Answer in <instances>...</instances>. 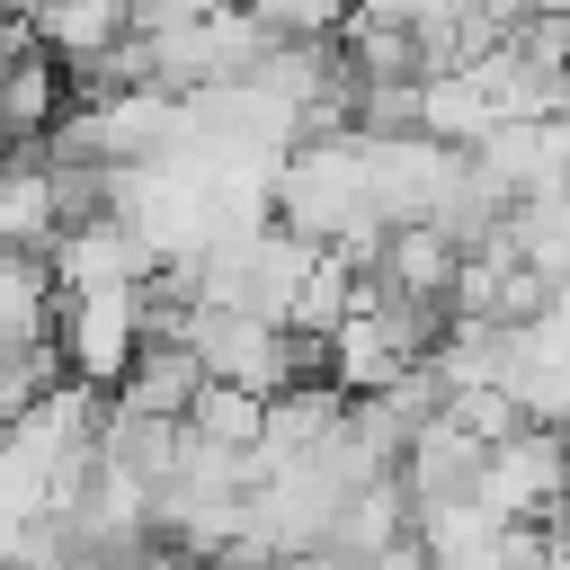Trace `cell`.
<instances>
[{
    "instance_id": "1",
    "label": "cell",
    "mask_w": 570,
    "mask_h": 570,
    "mask_svg": "<svg viewBox=\"0 0 570 570\" xmlns=\"http://www.w3.org/2000/svg\"><path fill=\"white\" fill-rule=\"evenodd\" d=\"M552 499H561V454H552V428H517L481 454V481H472V508H490L499 525H552Z\"/></svg>"
},
{
    "instance_id": "2",
    "label": "cell",
    "mask_w": 570,
    "mask_h": 570,
    "mask_svg": "<svg viewBox=\"0 0 570 570\" xmlns=\"http://www.w3.org/2000/svg\"><path fill=\"white\" fill-rule=\"evenodd\" d=\"M196 383H205V365L187 356V338H134V356H125V374H116L107 401H125L142 419H178Z\"/></svg>"
}]
</instances>
